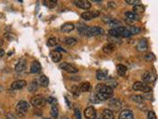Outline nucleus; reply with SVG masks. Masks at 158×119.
<instances>
[{"label":"nucleus","mask_w":158,"mask_h":119,"mask_svg":"<svg viewBox=\"0 0 158 119\" xmlns=\"http://www.w3.org/2000/svg\"><path fill=\"white\" fill-rule=\"evenodd\" d=\"M109 35L114 38H118V37H126L130 38L131 34L130 33L128 28L126 27H118L115 29H110L109 30Z\"/></svg>","instance_id":"f257e3e1"},{"label":"nucleus","mask_w":158,"mask_h":119,"mask_svg":"<svg viewBox=\"0 0 158 119\" xmlns=\"http://www.w3.org/2000/svg\"><path fill=\"white\" fill-rule=\"evenodd\" d=\"M29 109H30V104L25 100H20L16 105V112L19 116H24Z\"/></svg>","instance_id":"f03ea898"},{"label":"nucleus","mask_w":158,"mask_h":119,"mask_svg":"<svg viewBox=\"0 0 158 119\" xmlns=\"http://www.w3.org/2000/svg\"><path fill=\"white\" fill-rule=\"evenodd\" d=\"M105 32H104V29L103 28L98 27V26H93V27L87 28V30L84 35L86 37H94V36H101Z\"/></svg>","instance_id":"7ed1b4c3"},{"label":"nucleus","mask_w":158,"mask_h":119,"mask_svg":"<svg viewBox=\"0 0 158 119\" xmlns=\"http://www.w3.org/2000/svg\"><path fill=\"white\" fill-rule=\"evenodd\" d=\"M133 89L135 91H142L144 93H148V92L152 91V87L149 86H146L145 83H143L142 81H135L133 84Z\"/></svg>","instance_id":"20e7f679"},{"label":"nucleus","mask_w":158,"mask_h":119,"mask_svg":"<svg viewBox=\"0 0 158 119\" xmlns=\"http://www.w3.org/2000/svg\"><path fill=\"white\" fill-rule=\"evenodd\" d=\"M47 103V98L44 97L43 95L41 94H38V95H35L31 98V104L35 107H43L44 104Z\"/></svg>","instance_id":"39448f33"},{"label":"nucleus","mask_w":158,"mask_h":119,"mask_svg":"<svg viewBox=\"0 0 158 119\" xmlns=\"http://www.w3.org/2000/svg\"><path fill=\"white\" fill-rule=\"evenodd\" d=\"M156 73H152V71H146L144 73H142L141 75V78L143 81H146V83H154L156 81Z\"/></svg>","instance_id":"423d86ee"},{"label":"nucleus","mask_w":158,"mask_h":119,"mask_svg":"<svg viewBox=\"0 0 158 119\" xmlns=\"http://www.w3.org/2000/svg\"><path fill=\"white\" fill-rule=\"evenodd\" d=\"M61 70L65 71L66 73H78V70L77 68H75L74 66L70 65V63H60V67H59Z\"/></svg>","instance_id":"0eeeda50"},{"label":"nucleus","mask_w":158,"mask_h":119,"mask_svg":"<svg viewBox=\"0 0 158 119\" xmlns=\"http://www.w3.org/2000/svg\"><path fill=\"white\" fill-rule=\"evenodd\" d=\"M100 13L98 11H86L81 14V17L85 21H91L92 19H94V18L98 17Z\"/></svg>","instance_id":"6e6552de"},{"label":"nucleus","mask_w":158,"mask_h":119,"mask_svg":"<svg viewBox=\"0 0 158 119\" xmlns=\"http://www.w3.org/2000/svg\"><path fill=\"white\" fill-rule=\"evenodd\" d=\"M76 6L78 8H81V9H84V10H88L91 8V2L90 1H87V0H75L73 1Z\"/></svg>","instance_id":"1a4fd4ad"},{"label":"nucleus","mask_w":158,"mask_h":119,"mask_svg":"<svg viewBox=\"0 0 158 119\" xmlns=\"http://www.w3.org/2000/svg\"><path fill=\"white\" fill-rule=\"evenodd\" d=\"M84 115L87 119H95L97 116V111L93 106H88L84 110Z\"/></svg>","instance_id":"9d476101"},{"label":"nucleus","mask_w":158,"mask_h":119,"mask_svg":"<svg viewBox=\"0 0 158 119\" xmlns=\"http://www.w3.org/2000/svg\"><path fill=\"white\" fill-rule=\"evenodd\" d=\"M96 90L97 92H103V93H108V94H112L113 95V88L107 84H98L96 86Z\"/></svg>","instance_id":"9b49d317"},{"label":"nucleus","mask_w":158,"mask_h":119,"mask_svg":"<svg viewBox=\"0 0 158 119\" xmlns=\"http://www.w3.org/2000/svg\"><path fill=\"white\" fill-rule=\"evenodd\" d=\"M26 86H27V83L24 79H18V81H13L11 84V88L14 89V90H19V89L24 88Z\"/></svg>","instance_id":"f8f14e48"},{"label":"nucleus","mask_w":158,"mask_h":119,"mask_svg":"<svg viewBox=\"0 0 158 119\" xmlns=\"http://www.w3.org/2000/svg\"><path fill=\"white\" fill-rule=\"evenodd\" d=\"M74 29H75L74 24L70 22H66L60 27V31H61L62 33H70V32H72Z\"/></svg>","instance_id":"ddd939ff"},{"label":"nucleus","mask_w":158,"mask_h":119,"mask_svg":"<svg viewBox=\"0 0 158 119\" xmlns=\"http://www.w3.org/2000/svg\"><path fill=\"white\" fill-rule=\"evenodd\" d=\"M120 119H134L133 111H130V109H123L121 111L120 116H118Z\"/></svg>","instance_id":"4468645a"},{"label":"nucleus","mask_w":158,"mask_h":119,"mask_svg":"<svg viewBox=\"0 0 158 119\" xmlns=\"http://www.w3.org/2000/svg\"><path fill=\"white\" fill-rule=\"evenodd\" d=\"M26 66H27V61H26L25 59H20L19 61H18V63L15 65V71H18V73L25 71Z\"/></svg>","instance_id":"2eb2a0df"},{"label":"nucleus","mask_w":158,"mask_h":119,"mask_svg":"<svg viewBox=\"0 0 158 119\" xmlns=\"http://www.w3.org/2000/svg\"><path fill=\"white\" fill-rule=\"evenodd\" d=\"M148 49V42L146 39H140L138 44V50L139 52H144Z\"/></svg>","instance_id":"dca6fc26"},{"label":"nucleus","mask_w":158,"mask_h":119,"mask_svg":"<svg viewBox=\"0 0 158 119\" xmlns=\"http://www.w3.org/2000/svg\"><path fill=\"white\" fill-rule=\"evenodd\" d=\"M125 17L126 18V20L130 21V22H134V21H138L139 20V15L134 14L133 12L131 11H126L125 12Z\"/></svg>","instance_id":"f3484780"},{"label":"nucleus","mask_w":158,"mask_h":119,"mask_svg":"<svg viewBox=\"0 0 158 119\" xmlns=\"http://www.w3.org/2000/svg\"><path fill=\"white\" fill-rule=\"evenodd\" d=\"M101 119H115V115L113 110L111 109H104L102 112Z\"/></svg>","instance_id":"a211bd4d"},{"label":"nucleus","mask_w":158,"mask_h":119,"mask_svg":"<svg viewBox=\"0 0 158 119\" xmlns=\"http://www.w3.org/2000/svg\"><path fill=\"white\" fill-rule=\"evenodd\" d=\"M122 104H123L122 101L118 98H113L109 101V106L114 107L115 109H118V108H121L122 107Z\"/></svg>","instance_id":"6ab92c4d"},{"label":"nucleus","mask_w":158,"mask_h":119,"mask_svg":"<svg viewBox=\"0 0 158 119\" xmlns=\"http://www.w3.org/2000/svg\"><path fill=\"white\" fill-rule=\"evenodd\" d=\"M115 45L114 44H111V43H108L105 45L104 47L102 48V51L105 53V54H112L113 52L115 51Z\"/></svg>","instance_id":"aec40b11"},{"label":"nucleus","mask_w":158,"mask_h":119,"mask_svg":"<svg viewBox=\"0 0 158 119\" xmlns=\"http://www.w3.org/2000/svg\"><path fill=\"white\" fill-rule=\"evenodd\" d=\"M41 71V63H40L38 61H35V62L32 63L31 68H30V71L32 73H37Z\"/></svg>","instance_id":"412c9836"},{"label":"nucleus","mask_w":158,"mask_h":119,"mask_svg":"<svg viewBox=\"0 0 158 119\" xmlns=\"http://www.w3.org/2000/svg\"><path fill=\"white\" fill-rule=\"evenodd\" d=\"M108 78V73L106 71L103 70H98L96 71V78L98 81H105Z\"/></svg>","instance_id":"4be33fe9"},{"label":"nucleus","mask_w":158,"mask_h":119,"mask_svg":"<svg viewBox=\"0 0 158 119\" xmlns=\"http://www.w3.org/2000/svg\"><path fill=\"white\" fill-rule=\"evenodd\" d=\"M62 43L65 44L66 46H74L75 44H77V40L72 37H68V38H64L61 40Z\"/></svg>","instance_id":"5701e85b"},{"label":"nucleus","mask_w":158,"mask_h":119,"mask_svg":"<svg viewBox=\"0 0 158 119\" xmlns=\"http://www.w3.org/2000/svg\"><path fill=\"white\" fill-rule=\"evenodd\" d=\"M38 84H40L41 86H43V87H47V86H49V78H47V76H41L39 78V81H38Z\"/></svg>","instance_id":"b1692460"},{"label":"nucleus","mask_w":158,"mask_h":119,"mask_svg":"<svg viewBox=\"0 0 158 119\" xmlns=\"http://www.w3.org/2000/svg\"><path fill=\"white\" fill-rule=\"evenodd\" d=\"M51 59L52 60L54 63H59L61 60V54L56 51H54L51 53Z\"/></svg>","instance_id":"393cba45"},{"label":"nucleus","mask_w":158,"mask_h":119,"mask_svg":"<svg viewBox=\"0 0 158 119\" xmlns=\"http://www.w3.org/2000/svg\"><path fill=\"white\" fill-rule=\"evenodd\" d=\"M112 94H108V93H103V92H97L96 97L99 99V101H105V100H108L111 98Z\"/></svg>","instance_id":"a878e982"},{"label":"nucleus","mask_w":158,"mask_h":119,"mask_svg":"<svg viewBox=\"0 0 158 119\" xmlns=\"http://www.w3.org/2000/svg\"><path fill=\"white\" fill-rule=\"evenodd\" d=\"M144 10H145V8L142 4H138V5H135V6H133V12L134 14L138 15V14H142V13L144 12Z\"/></svg>","instance_id":"bb28decb"},{"label":"nucleus","mask_w":158,"mask_h":119,"mask_svg":"<svg viewBox=\"0 0 158 119\" xmlns=\"http://www.w3.org/2000/svg\"><path fill=\"white\" fill-rule=\"evenodd\" d=\"M117 71H118V75H120L121 76H125L126 73L128 71V68H126V66L122 65V63H120V65L117 66Z\"/></svg>","instance_id":"cd10ccee"},{"label":"nucleus","mask_w":158,"mask_h":119,"mask_svg":"<svg viewBox=\"0 0 158 119\" xmlns=\"http://www.w3.org/2000/svg\"><path fill=\"white\" fill-rule=\"evenodd\" d=\"M27 87H28V90L30 92H36L39 88V84L37 83L36 81H31L27 86Z\"/></svg>","instance_id":"c85d7f7f"},{"label":"nucleus","mask_w":158,"mask_h":119,"mask_svg":"<svg viewBox=\"0 0 158 119\" xmlns=\"http://www.w3.org/2000/svg\"><path fill=\"white\" fill-rule=\"evenodd\" d=\"M79 88H80V91H81V92H87V91H89V90L91 89V83H88V81L82 83Z\"/></svg>","instance_id":"c756f323"},{"label":"nucleus","mask_w":158,"mask_h":119,"mask_svg":"<svg viewBox=\"0 0 158 119\" xmlns=\"http://www.w3.org/2000/svg\"><path fill=\"white\" fill-rule=\"evenodd\" d=\"M130 99L133 100V102H136V103H142L144 101V97L142 96L140 94H133L130 96Z\"/></svg>","instance_id":"7c9ffc66"},{"label":"nucleus","mask_w":158,"mask_h":119,"mask_svg":"<svg viewBox=\"0 0 158 119\" xmlns=\"http://www.w3.org/2000/svg\"><path fill=\"white\" fill-rule=\"evenodd\" d=\"M128 31H130V33L131 34V35H135V34H138L140 33L141 29L139 27H135V26H131V27L128 28Z\"/></svg>","instance_id":"2f4dec72"},{"label":"nucleus","mask_w":158,"mask_h":119,"mask_svg":"<svg viewBox=\"0 0 158 119\" xmlns=\"http://www.w3.org/2000/svg\"><path fill=\"white\" fill-rule=\"evenodd\" d=\"M51 115L52 117L56 118L59 116V108H57L55 105H51Z\"/></svg>","instance_id":"473e14b6"},{"label":"nucleus","mask_w":158,"mask_h":119,"mask_svg":"<svg viewBox=\"0 0 158 119\" xmlns=\"http://www.w3.org/2000/svg\"><path fill=\"white\" fill-rule=\"evenodd\" d=\"M144 59H145V61H147V62H153V61L156 60V57H155L153 53H148V54L145 55Z\"/></svg>","instance_id":"72a5a7b5"},{"label":"nucleus","mask_w":158,"mask_h":119,"mask_svg":"<svg viewBox=\"0 0 158 119\" xmlns=\"http://www.w3.org/2000/svg\"><path fill=\"white\" fill-rule=\"evenodd\" d=\"M87 28H88V27H87V26H85V25H83V24H78V26H77L78 32H79L80 34H82V35H84V34H85Z\"/></svg>","instance_id":"f704fd0d"},{"label":"nucleus","mask_w":158,"mask_h":119,"mask_svg":"<svg viewBox=\"0 0 158 119\" xmlns=\"http://www.w3.org/2000/svg\"><path fill=\"white\" fill-rule=\"evenodd\" d=\"M44 3L46 6H47L49 8H54L55 6H56L57 1H54V0L51 1V0H49V1H44Z\"/></svg>","instance_id":"c9c22d12"},{"label":"nucleus","mask_w":158,"mask_h":119,"mask_svg":"<svg viewBox=\"0 0 158 119\" xmlns=\"http://www.w3.org/2000/svg\"><path fill=\"white\" fill-rule=\"evenodd\" d=\"M70 91L72 92L73 94L75 95V96H78L79 94H80V88H79V86H73L72 87H71V89H70Z\"/></svg>","instance_id":"e433bc0d"},{"label":"nucleus","mask_w":158,"mask_h":119,"mask_svg":"<svg viewBox=\"0 0 158 119\" xmlns=\"http://www.w3.org/2000/svg\"><path fill=\"white\" fill-rule=\"evenodd\" d=\"M56 43H57V40L54 38V37L47 40V46L49 47H54L55 45H56Z\"/></svg>","instance_id":"4c0bfd02"},{"label":"nucleus","mask_w":158,"mask_h":119,"mask_svg":"<svg viewBox=\"0 0 158 119\" xmlns=\"http://www.w3.org/2000/svg\"><path fill=\"white\" fill-rule=\"evenodd\" d=\"M126 4H130V5H133V6H135V5L140 4V1H139V0H126Z\"/></svg>","instance_id":"58836bf2"},{"label":"nucleus","mask_w":158,"mask_h":119,"mask_svg":"<svg viewBox=\"0 0 158 119\" xmlns=\"http://www.w3.org/2000/svg\"><path fill=\"white\" fill-rule=\"evenodd\" d=\"M147 119H156V115H155L154 111L152 110L148 111V113H147Z\"/></svg>","instance_id":"ea45409f"},{"label":"nucleus","mask_w":158,"mask_h":119,"mask_svg":"<svg viewBox=\"0 0 158 119\" xmlns=\"http://www.w3.org/2000/svg\"><path fill=\"white\" fill-rule=\"evenodd\" d=\"M47 102L51 103V104H52V105H54V103L56 102V99H55L54 97H52V96H49V97H47Z\"/></svg>","instance_id":"a19ab883"},{"label":"nucleus","mask_w":158,"mask_h":119,"mask_svg":"<svg viewBox=\"0 0 158 119\" xmlns=\"http://www.w3.org/2000/svg\"><path fill=\"white\" fill-rule=\"evenodd\" d=\"M74 112H75V117L76 119H81V114H80V111H79V109L77 107L74 109Z\"/></svg>","instance_id":"79ce46f5"},{"label":"nucleus","mask_w":158,"mask_h":119,"mask_svg":"<svg viewBox=\"0 0 158 119\" xmlns=\"http://www.w3.org/2000/svg\"><path fill=\"white\" fill-rule=\"evenodd\" d=\"M108 7L109 8H116L117 7V4H116L115 1H109L108 2Z\"/></svg>","instance_id":"37998d69"},{"label":"nucleus","mask_w":158,"mask_h":119,"mask_svg":"<svg viewBox=\"0 0 158 119\" xmlns=\"http://www.w3.org/2000/svg\"><path fill=\"white\" fill-rule=\"evenodd\" d=\"M55 51L56 52H63V53H65V50L63 49V48H61V47H56V49H55Z\"/></svg>","instance_id":"c03bdc74"},{"label":"nucleus","mask_w":158,"mask_h":119,"mask_svg":"<svg viewBox=\"0 0 158 119\" xmlns=\"http://www.w3.org/2000/svg\"><path fill=\"white\" fill-rule=\"evenodd\" d=\"M4 54H5L4 50H3V49H1V48H0V58H1V57H3V56H4Z\"/></svg>","instance_id":"a18cd8bd"},{"label":"nucleus","mask_w":158,"mask_h":119,"mask_svg":"<svg viewBox=\"0 0 158 119\" xmlns=\"http://www.w3.org/2000/svg\"><path fill=\"white\" fill-rule=\"evenodd\" d=\"M3 44H4L3 40H2V39H0V47H2V46H3Z\"/></svg>","instance_id":"49530a36"},{"label":"nucleus","mask_w":158,"mask_h":119,"mask_svg":"<svg viewBox=\"0 0 158 119\" xmlns=\"http://www.w3.org/2000/svg\"><path fill=\"white\" fill-rule=\"evenodd\" d=\"M95 119H99V118H95Z\"/></svg>","instance_id":"de8ad7c7"}]
</instances>
